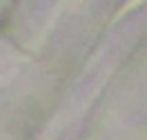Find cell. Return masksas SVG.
<instances>
[]
</instances>
